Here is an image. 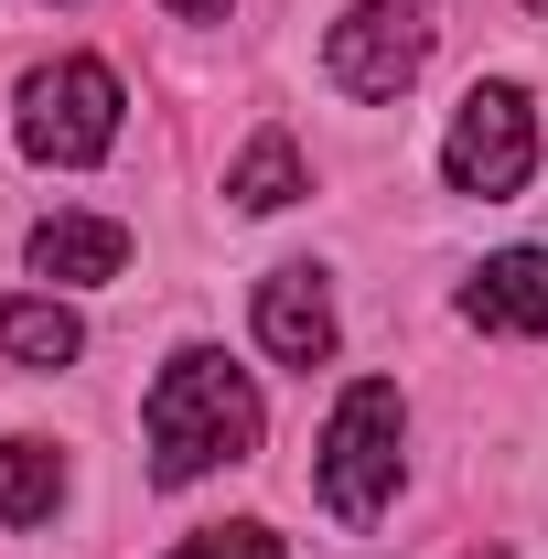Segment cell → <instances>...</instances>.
<instances>
[{"mask_svg": "<svg viewBox=\"0 0 548 559\" xmlns=\"http://www.w3.org/2000/svg\"><path fill=\"white\" fill-rule=\"evenodd\" d=\"M527 11H548V0H527Z\"/></svg>", "mask_w": 548, "mask_h": 559, "instance_id": "5bb4252c", "label": "cell"}, {"mask_svg": "<svg viewBox=\"0 0 548 559\" xmlns=\"http://www.w3.org/2000/svg\"><path fill=\"white\" fill-rule=\"evenodd\" d=\"M463 323H484V334H548V248H495L463 280Z\"/></svg>", "mask_w": 548, "mask_h": 559, "instance_id": "52a82bcc", "label": "cell"}, {"mask_svg": "<svg viewBox=\"0 0 548 559\" xmlns=\"http://www.w3.org/2000/svg\"><path fill=\"white\" fill-rule=\"evenodd\" d=\"M441 173H452V194H484V205H505L527 173H538V108H527V86H474L463 108H452V130H441Z\"/></svg>", "mask_w": 548, "mask_h": 559, "instance_id": "277c9868", "label": "cell"}, {"mask_svg": "<svg viewBox=\"0 0 548 559\" xmlns=\"http://www.w3.org/2000/svg\"><path fill=\"white\" fill-rule=\"evenodd\" d=\"M398 441H409V409H398V388L388 377H355L323 419V463H312V485L334 506L344 527H377L388 516V495H398Z\"/></svg>", "mask_w": 548, "mask_h": 559, "instance_id": "7a4b0ae2", "label": "cell"}, {"mask_svg": "<svg viewBox=\"0 0 548 559\" xmlns=\"http://www.w3.org/2000/svg\"><path fill=\"white\" fill-rule=\"evenodd\" d=\"M65 506V452L55 441H0V527H44Z\"/></svg>", "mask_w": 548, "mask_h": 559, "instance_id": "30bf717a", "label": "cell"}, {"mask_svg": "<svg viewBox=\"0 0 548 559\" xmlns=\"http://www.w3.org/2000/svg\"><path fill=\"white\" fill-rule=\"evenodd\" d=\"M108 140H119V75L97 66V55H65V66L22 75V151H33L44 173L108 162Z\"/></svg>", "mask_w": 548, "mask_h": 559, "instance_id": "3957f363", "label": "cell"}, {"mask_svg": "<svg viewBox=\"0 0 548 559\" xmlns=\"http://www.w3.org/2000/svg\"><path fill=\"white\" fill-rule=\"evenodd\" d=\"M226 194L248 215H279V205H301L312 194V173H301V151H290V130H259L248 151H237V173H226Z\"/></svg>", "mask_w": 548, "mask_h": 559, "instance_id": "8fae6325", "label": "cell"}, {"mask_svg": "<svg viewBox=\"0 0 548 559\" xmlns=\"http://www.w3.org/2000/svg\"><path fill=\"white\" fill-rule=\"evenodd\" d=\"M172 559H279V527H259V516H237V527H194Z\"/></svg>", "mask_w": 548, "mask_h": 559, "instance_id": "7c38bea8", "label": "cell"}, {"mask_svg": "<svg viewBox=\"0 0 548 559\" xmlns=\"http://www.w3.org/2000/svg\"><path fill=\"white\" fill-rule=\"evenodd\" d=\"M151 485H205L215 463H248L259 452V388H248V366H226L215 345H183L162 377H151Z\"/></svg>", "mask_w": 548, "mask_h": 559, "instance_id": "6da1fadb", "label": "cell"}, {"mask_svg": "<svg viewBox=\"0 0 548 559\" xmlns=\"http://www.w3.org/2000/svg\"><path fill=\"white\" fill-rule=\"evenodd\" d=\"M259 345L279 355V366H334V290H323V270L312 259H290V270L259 280Z\"/></svg>", "mask_w": 548, "mask_h": 559, "instance_id": "8992f818", "label": "cell"}, {"mask_svg": "<svg viewBox=\"0 0 548 559\" xmlns=\"http://www.w3.org/2000/svg\"><path fill=\"white\" fill-rule=\"evenodd\" d=\"M172 22H226V0H162Z\"/></svg>", "mask_w": 548, "mask_h": 559, "instance_id": "4fadbf2b", "label": "cell"}, {"mask_svg": "<svg viewBox=\"0 0 548 559\" xmlns=\"http://www.w3.org/2000/svg\"><path fill=\"white\" fill-rule=\"evenodd\" d=\"M419 66H430V22L398 11V0H355L334 33H323V75H334L344 97H377L388 108Z\"/></svg>", "mask_w": 548, "mask_h": 559, "instance_id": "5b68a950", "label": "cell"}, {"mask_svg": "<svg viewBox=\"0 0 548 559\" xmlns=\"http://www.w3.org/2000/svg\"><path fill=\"white\" fill-rule=\"evenodd\" d=\"M22 259H33V280H55V290H86V280L130 270V226L119 215H44Z\"/></svg>", "mask_w": 548, "mask_h": 559, "instance_id": "ba28073f", "label": "cell"}, {"mask_svg": "<svg viewBox=\"0 0 548 559\" xmlns=\"http://www.w3.org/2000/svg\"><path fill=\"white\" fill-rule=\"evenodd\" d=\"M0 355H11V366H33V377L75 366V355H86L75 301H55V290H22V301H0Z\"/></svg>", "mask_w": 548, "mask_h": 559, "instance_id": "9c48e42d", "label": "cell"}]
</instances>
